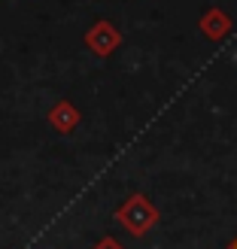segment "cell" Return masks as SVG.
Instances as JSON below:
<instances>
[{
    "label": "cell",
    "mask_w": 237,
    "mask_h": 249,
    "mask_svg": "<svg viewBox=\"0 0 237 249\" xmlns=\"http://www.w3.org/2000/svg\"><path fill=\"white\" fill-rule=\"evenodd\" d=\"M116 222L128 231L134 234V237H143L146 231H152L158 225V207L149 201L146 195H128L122 201V207L116 210Z\"/></svg>",
    "instance_id": "1"
},
{
    "label": "cell",
    "mask_w": 237,
    "mask_h": 249,
    "mask_svg": "<svg viewBox=\"0 0 237 249\" xmlns=\"http://www.w3.org/2000/svg\"><path fill=\"white\" fill-rule=\"evenodd\" d=\"M119 46H122V34H119L116 24L107 21V18L94 21L91 28L85 31V49H89V52H94L97 58H109Z\"/></svg>",
    "instance_id": "2"
},
{
    "label": "cell",
    "mask_w": 237,
    "mask_h": 249,
    "mask_svg": "<svg viewBox=\"0 0 237 249\" xmlns=\"http://www.w3.org/2000/svg\"><path fill=\"white\" fill-rule=\"evenodd\" d=\"M198 31L204 34V40L210 43H222V40H228L231 31H234V18L228 16L225 9H219V6H210L201 12V18H198Z\"/></svg>",
    "instance_id": "3"
},
{
    "label": "cell",
    "mask_w": 237,
    "mask_h": 249,
    "mask_svg": "<svg viewBox=\"0 0 237 249\" xmlns=\"http://www.w3.org/2000/svg\"><path fill=\"white\" fill-rule=\"evenodd\" d=\"M79 122H82V116L70 101H55L52 109H49V124H52L58 134H73L79 128Z\"/></svg>",
    "instance_id": "4"
},
{
    "label": "cell",
    "mask_w": 237,
    "mask_h": 249,
    "mask_svg": "<svg viewBox=\"0 0 237 249\" xmlns=\"http://www.w3.org/2000/svg\"><path fill=\"white\" fill-rule=\"evenodd\" d=\"M91 249H125V246H122L119 240H113V237H101V240H97Z\"/></svg>",
    "instance_id": "5"
},
{
    "label": "cell",
    "mask_w": 237,
    "mask_h": 249,
    "mask_svg": "<svg viewBox=\"0 0 237 249\" xmlns=\"http://www.w3.org/2000/svg\"><path fill=\"white\" fill-rule=\"evenodd\" d=\"M228 249H237V237H234V240H231V243H228Z\"/></svg>",
    "instance_id": "6"
}]
</instances>
